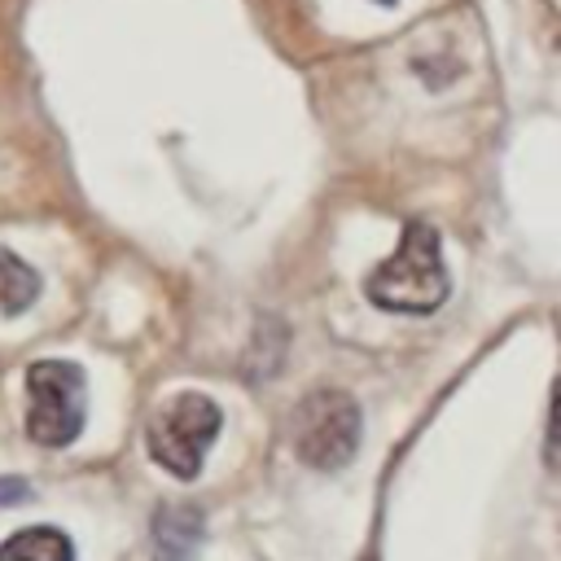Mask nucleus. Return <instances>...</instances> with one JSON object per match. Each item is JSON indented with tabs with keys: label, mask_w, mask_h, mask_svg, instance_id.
I'll use <instances>...</instances> for the list:
<instances>
[{
	"label": "nucleus",
	"mask_w": 561,
	"mask_h": 561,
	"mask_svg": "<svg viewBox=\"0 0 561 561\" xmlns=\"http://www.w3.org/2000/svg\"><path fill=\"white\" fill-rule=\"evenodd\" d=\"M359 447V403L346 390H316L294 412V451L311 469H337Z\"/></svg>",
	"instance_id": "20e7f679"
},
{
	"label": "nucleus",
	"mask_w": 561,
	"mask_h": 561,
	"mask_svg": "<svg viewBox=\"0 0 561 561\" xmlns=\"http://www.w3.org/2000/svg\"><path fill=\"white\" fill-rule=\"evenodd\" d=\"M0 561H75V543L57 526H31L0 543Z\"/></svg>",
	"instance_id": "423d86ee"
},
{
	"label": "nucleus",
	"mask_w": 561,
	"mask_h": 561,
	"mask_svg": "<svg viewBox=\"0 0 561 561\" xmlns=\"http://www.w3.org/2000/svg\"><path fill=\"white\" fill-rule=\"evenodd\" d=\"M202 535L206 526L197 504H162L153 517V561H197Z\"/></svg>",
	"instance_id": "39448f33"
},
{
	"label": "nucleus",
	"mask_w": 561,
	"mask_h": 561,
	"mask_svg": "<svg viewBox=\"0 0 561 561\" xmlns=\"http://www.w3.org/2000/svg\"><path fill=\"white\" fill-rule=\"evenodd\" d=\"M219 425H224V416H219V408L210 403V394L184 390V394L167 399V403L153 412L145 443H149V456H153L167 473H175V478L188 482V478L202 473V456H206V447L219 438Z\"/></svg>",
	"instance_id": "7ed1b4c3"
},
{
	"label": "nucleus",
	"mask_w": 561,
	"mask_h": 561,
	"mask_svg": "<svg viewBox=\"0 0 561 561\" xmlns=\"http://www.w3.org/2000/svg\"><path fill=\"white\" fill-rule=\"evenodd\" d=\"M377 4H394V0H377Z\"/></svg>",
	"instance_id": "1a4fd4ad"
},
{
	"label": "nucleus",
	"mask_w": 561,
	"mask_h": 561,
	"mask_svg": "<svg viewBox=\"0 0 561 561\" xmlns=\"http://www.w3.org/2000/svg\"><path fill=\"white\" fill-rule=\"evenodd\" d=\"M39 298V272L13 250H0V316H18Z\"/></svg>",
	"instance_id": "0eeeda50"
},
{
	"label": "nucleus",
	"mask_w": 561,
	"mask_h": 561,
	"mask_svg": "<svg viewBox=\"0 0 561 561\" xmlns=\"http://www.w3.org/2000/svg\"><path fill=\"white\" fill-rule=\"evenodd\" d=\"M88 412V377L70 359H35L26 368V434L39 447L79 438Z\"/></svg>",
	"instance_id": "f03ea898"
},
{
	"label": "nucleus",
	"mask_w": 561,
	"mask_h": 561,
	"mask_svg": "<svg viewBox=\"0 0 561 561\" xmlns=\"http://www.w3.org/2000/svg\"><path fill=\"white\" fill-rule=\"evenodd\" d=\"M26 500V482L22 478H0V504H22Z\"/></svg>",
	"instance_id": "6e6552de"
},
{
	"label": "nucleus",
	"mask_w": 561,
	"mask_h": 561,
	"mask_svg": "<svg viewBox=\"0 0 561 561\" xmlns=\"http://www.w3.org/2000/svg\"><path fill=\"white\" fill-rule=\"evenodd\" d=\"M364 294H368L373 307L399 311V316H425V311L443 307L447 267H443L438 232L425 219H408L403 237H399V250L368 272Z\"/></svg>",
	"instance_id": "f257e3e1"
}]
</instances>
